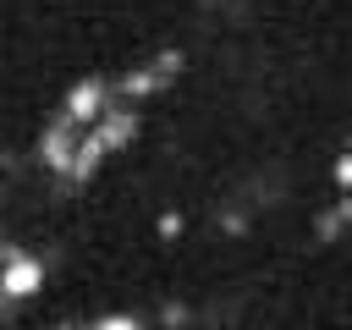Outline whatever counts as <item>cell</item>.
<instances>
[{
    "label": "cell",
    "mask_w": 352,
    "mask_h": 330,
    "mask_svg": "<svg viewBox=\"0 0 352 330\" xmlns=\"http://www.w3.org/2000/svg\"><path fill=\"white\" fill-rule=\"evenodd\" d=\"M341 182H346V187H352V160H346V165H341Z\"/></svg>",
    "instance_id": "6da1fadb"
}]
</instances>
